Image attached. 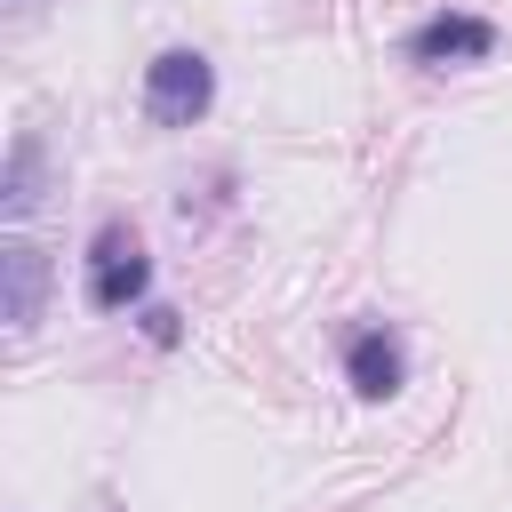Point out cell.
<instances>
[{
	"label": "cell",
	"mask_w": 512,
	"mask_h": 512,
	"mask_svg": "<svg viewBox=\"0 0 512 512\" xmlns=\"http://www.w3.org/2000/svg\"><path fill=\"white\" fill-rule=\"evenodd\" d=\"M80 296H88V312H144L152 304V256H144V232L128 216H104L88 232Z\"/></svg>",
	"instance_id": "1"
},
{
	"label": "cell",
	"mask_w": 512,
	"mask_h": 512,
	"mask_svg": "<svg viewBox=\"0 0 512 512\" xmlns=\"http://www.w3.org/2000/svg\"><path fill=\"white\" fill-rule=\"evenodd\" d=\"M208 112H216V64H208L200 48H160V56L144 64V120L168 128V136H184V128H200Z\"/></svg>",
	"instance_id": "2"
},
{
	"label": "cell",
	"mask_w": 512,
	"mask_h": 512,
	"mask_svg": "<svg viewBox=\"0 0 512 512\" xmlns=\"http://www.w3.org/2000/svg\"><path fill=\"white\" fill-rule=\"evenodd\" d=\"M496 48H504V32L480 8H432L424 24L400 32V64H416V72H464V64H488Z\"/></svg>",
	"instance_id": "3"
},
{
	"label": "cell",
	"mask_w": 512,
	"mask_h": 512,
	"mask_svg": "<svg viewBox=\"0 0 512 512\" xmlns=\"http://www.w3.org/2000/svg\"><path fill=\"white\" fill-rule=\"evenodd\" d=\"M344 384H352L360 400H400V392H408V344H400L392 320L344 328Z\"/></svg>",
	"instance_id": "4"
},
{
	"label": "cell",
	"mask_w": 512,
	"mask_h": 512,
	"mask_svg": "<svg viewBox=\"0 0 512 512\" xmlns=\"http://www.w3.org/2000/svg\"><path fill=\"white\" fill-rule=\"evenodd\" d=\"M0 312H8V336H32V320H40V304H48V248H32L24 232L0 248Z\"/></svg>",
	"instance_id": "5"
},
{
	"label": "cell",
	"mask_w": 512,
	"mask_h": 512,
	"mask_svg": "<svg viewBox=\"0 0 512 512\" xmlns=\"http://www.w3.org/2000/svg\"><path fill=\"white\" fill-rule=\"evenodd\" d=\"M40 136H16V152H8V184H0V216L8 224H24L32 208H40Z\"/></svg>",
	"instance_id": "6"
},
{
	"label": "cell",
	"mask_w": 512,
	"mask_h": 512,
	"mask_svg": "<svg viewBox=\"0 0 512 512\" xmlns=\"http://www.w3.org/2000/svg\"><path fill=\"white\" fill-rule=\"evenodd\" d=\"M136 328H144V344H152V352H176L184 312H176V304H144V312H136Z\"/></svg>",
	"instance_id": "7"
}]
</instances>
